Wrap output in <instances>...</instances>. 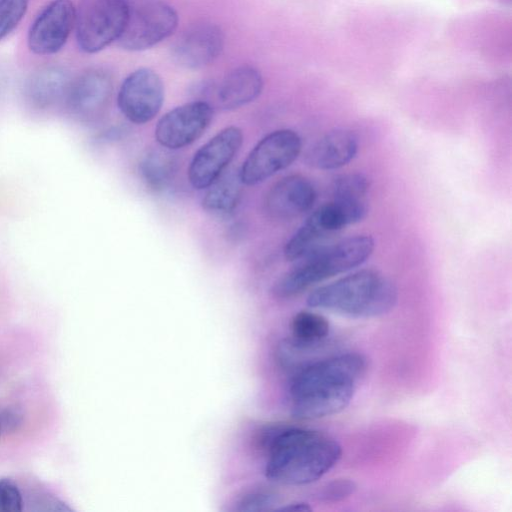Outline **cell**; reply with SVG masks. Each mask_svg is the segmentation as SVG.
Masks as SVG:
<instances>
[{
	"label": "cell",
	"mask_w": 512,
	"mask_h": 512,
	"mask_svg": "<svg viewBox=\"0 0 512 512\" xmlns=\"http://www.w3.org/2000/svg\"><path fill=\"white\" fill-rule=\"evenodd\" d=\"M239 171L222 174L207 189L202 200L203 208L216 216H228L236 209L242 192Z\"/></svg>",
	"instance_id": "obj_19"
},
{
	"label": "cell",
	"mask_w": 512,
	"mask_h": 512,
	"mask_svg": "<svg viewBox=\"0 0 512 512\" xmlns=\"http://www.w3.org/2000/svg\"><path fill=\"white\" fill-rule=\"evenodd\" d=\"M69 73L61 67H45L31 75L26 84V97L38 109H49L66 102L71 85Z\"/></svg>",
	"instance_id": "obj_17"
},
{
	"label": "cell",
	"mask_w": 512,
	"mask_h": 512,
	"mask_svg": "<svg viewBox=\"0 0 512 512\" xmlns=\"http://www.w3.org/2000/svg\"><path fill=\"white\" fill-rule=\"evenodd\" d=\"M357 151V136L347 129H335L310 146L305 154V162L316 169H336L349 163Z\"/></svg>",
	"instance_id": "obj_15"
},
{
	"label": "cell",
	"mask_w": 512,
	"mask_h": 512,
	"mask_svg": "<svg viewBox=\"0 0 512 512\" xmlns=\"http://www.w3.org/2000/svg\"><path fill=\"white\" fill-rule=\"evenodd\" d=\"M264 432V445L269 452L266 477L282 485L313 483L329 472L342 455L339 443L320 431L276 426Z\"/></svg>",
	"instance_id": "obj_2"
},
{
	"label": "cell",
	"mask_w": 512,
	"mask_h": 512,
	"mask_svg": "<svg viewBox=\"0 0 512 512\" xmlns=\"http://www.w3.org/2000/svg\"><path fill=\"white\" fill-rule=\"evenodd\" d=\"M243 143V132L236 126H229L203 144L194 154L189 168L188 179L193 188H208L218 179Z\"/></svg>",
	"instance_id": "obj_9"
},
{
	"label": "cell",
	"mask_w": 512,
	"mask_h": 512,
	"mask_svg": "<svg viewBox=\"0 0 512 512\" xmlns=\"http://www.w3.org/2000/svg\"><path fill=\"white\" fill-rule=\"evenodd\" d=\"M112 92L111 75L103 69H90L72 80L66 104L78 119L92 121L105 112Z\"/></svg>",
	"instance_id": "obj_12"
},
{
	"label": "cell",
	"mask_w": 512,
	"mask_h": 512,
	"mask_svg": "<svg viewBox=\"0 0 512 512\" xmlns=\"http://www.w3.org/2000/svg\"><path fill=\"white\" fill-rule=\"evenodd\" d=\"M368 235L346 238L335 244L318 247L301 257L274 285L273 293L281 298L297 295L314 284L349 271L364 263L374 250Z\"/></svg>",
	"instance_id": "obj_4"
},
{
	"label": "cell",
	"mask_w": 512,
	"mask_h": 512,
	"mask_svg": "<svg viewBox=\"0 0 512 512\" xmlns=\"http://www.w3.org/2000/svg\"><path fill=\"white\" fill-rule=\"evenodd\" d=\"M164 84L152 69L139 68L122 82L117 104L123 116L134 124L153 120L164 102Z\"/></svg>",
	"instance_id": "obj_8"
},
{
	"label": "cell",
	"mask_w": 512,
	"mask_h": 512,
	"mask_svg": "<svg viewBox=\"0 0 512 512\" xmlns=\"http://www.w3.org/2000/svg\"><path fill=\"white\" fill-rule=\"evenodd\" d=\"M76 8L71 0H52L36 16L27 35L29 50L39 56L60 51L75 28Z\"/></svg>",
	"instance_id": "obj_10"
},
{
	"label": "cell",
	"mask_w": 512,
	"mask_h": 512,
	"mask_svg": "<svg viewBox=\"0 0 512 512\" xmlns=\"http://www.w3.org/2000/svg\"><path fill=\"white\" fill-rule=\"evenodd\" d=\"M262 89L261 73L252 66H240L221 80L216 88V101L222 109H238L257 99Z\"/></svg>",
	"instance_id": "obj_16"
},
{
	"label": "cell",
	"mask_w": 512,
	"mask_h": 512,
	"mask_svg": "<svg viewBox=\"0 0 512 512\" xmlns=\"http://www.w3.org/2000/svg\"><path fill=\"white\" fill-rule=\"evenodd\" d=\"M213 118L211 105L195 100L164 114L156 124L155 139L161 147L176 150L190 145L208 128Z\"/></svg>",
	"instance_id": "obj_11"
},
{
	"label": "cell",
	"mask_w": 512,
	"mask_h": 512,
	"mask_svg": "<svg viewBox=\"0 0 512 512\" xmlns=\"http://www.w3.org/2000/svg\"><path fill=\"white\" fill-rule=\"evenodd\" d=\"M129 10V0H81L75 19L79 49L93 54L118 41Z\"/></svg>",
	"instance_id": "obj_5"
},
{
	"label": "cell",
	"mask_w": 512,
	"mask_h": 512,
	"mask_svg": "<svg viewBox=\"0 0 512 512\" xmlns=\"http://www.w3.org/2000/svg\"><path fill=\"white\" fill-rule=\"evenodd\" d=\"M23 500L17 485L10 479L0 480V512H19Z\"/></svg>",
	"instance_id": "obj_24"
},
{
	"label": "cell",
	"mask_w": 512,
	"mask_h": 512,
	"mask_svg": "<svg viewBox=\"0 0 512 512\" xmlns=\"http://www.w3.org/2000/svg\"><path fill=\"white\" fill-rule=\"evenodd\" d=\"M289 347L295 350H311L320 347L330 333V323L323 315L312 311L296 313L290 323Z\"/></svg>",
	"instance_id": "obj_18"
},
{
	"label": "cell",
	"mask_w": 512,
	"mask_h": 512,
	"mask_svg": "<svg viewBox=\"0 0 512 512\" xmlns=\"http://www.w3.org/2000/svg\"><path fill=\"white\" fill-rule=\"evenodd\" d=\"M224 36L211 23L195 24L179 35L172 46L174 61L184 68L197 69L213 62L221 53Z\"/></svg>",
	"instance_id": "obj_13"
},
{
	"label": "cell",
	"mask_w": 512,
	"mask_h": 512,
	"mask_svg": "<svg viewBox=\"0 0 512 512\" xmlns=\"http://www.w3.org/2000/svg\"><path fill=\"white\" fill-rule=\"evenodd\" d=\"M316 201L312 183L301 175H290L276 182L265 198L267 214L278 220H288L309 211Z\"/></svg>",
	"instance_id": "obj_14"
},
{
	"label": "cell",
	"mask_w": 512,
	"mask_h": 512,
	"mask_svg": "<svg viewBox=\"0 0 512 512\" xmlns=\"http://www.w3.org/2000/svg\"><path fill=\"white\" fill-rule=\"evenodd\" d=\"M276 502L275 495L259 491L246 495L239 503L240 511H262L270 509Z\"/></svg>",
	"instance_id": "obj_25"
},
{
	"label": "cell",
	"mask_w": 512,
	"mask_h": 512,
	"mask_svg": "<svg viewBox=\"0 0 512 512\" xmlns=\"http://www.w3.org/2000/svg\"><path fill=\"white\" fill-rule=\"evenodd\" d=\"M28 5L29 0H0V41L18 26Z\"/></svg>",
	"instance_id": "obj_22"
},
{
	"label": "cell",
	"mask_w": 512,
	"mask_h": 512,
	"mask_svg": "<svg viewBox=\"0 0 512 512\" xmlns=\"http://www.w3.org/2000/svg\"><path fill=\"white\" fill-rule=\"evenodd\" d=\"M170 151L164 147L149 150L140 162V175L154 191L164 190L175 175L177 163Z\"/></svg>",
	"instance_id": "obj_20"
},
{
	"label": "cell",
	"mask_w": 512,
	"mask_h": 512,
	"mask_svg": "<svg viewBox=\"0 0 512 512\" xmlns=\"http://www.w3.org/2000/svg\"><path fill=\"white\" fill-rule=\"evenodd\" d=\"M177 25V12L163 1L130 3L127 22L118 43L129 51L146 50L171 36Z\"/></svg>",
	"instance_id": "obj_6"
},
{
	"label": "cell",
	"mask_w": 512,
	"mask_h": 512,
	"mask_svg": "<svg viewBox=\"0 0 512 512\" xmlns=\"http://www.w3.org/2000/svg\"><path fill=\"white\" fill-rule=\"evenodd\" d=\"M397 289L375 270H360L312 291L307 304L351 318L388 313L397 302Z\"/></svg>",
	"instance_id": "obj_3"
},
{
	"label": "cell",
	"mask_w": 512,
	"mask_h": 512,
	"mask_svg": "<svg viewBox=\"0 0 512 512\" xmlns=\"http://www.w3.org/2000/svg\"><path fill=\"white\" fill-rule=\"evenodd\" d=\"M282 509L289 510V511H301V512L312 510V508L307 503H304V502L291 503V504L283 507Z\"/></svg>",
	"instance_id": "obj_26"
},
{
	"label": "cell",
	"mask_w": 512,
	"mask_h": 512,
	"mask_svg": "<svg viewBox=\"0 0 512 512\" xmlns=\"http://www.w3.org/2000/svg\"><path fill=\"white\" fill-rule=\"evenodd\" d=\"M300 136L293 130H276L249 152L239 170L244 185H256L291 165L301 152Z\"/></svg>",
	"instance_id": "obj_7"
},
{
	"label": "cell",
	"mask_w": 512,
	"mask_h": 512,
	"mask_svg": "<svg viewBox=\"0 0 512 512\" xmlns=\"http://www.w3.org/2000/svg\"><path fill=\"white\" fill-rule=\"evenodd\" d=\"M366 370V358L356 352L341 353L304 365L289 385L292 415L311 420L344 410Z\"/></svg>",
	"instance_id": "obj_1"
},
{
	"label": "cell",
	"mask_w": 512,
	"mask_h": 512,
	"mask_svg": "<svg viewBox=\"0 0 512 512\" xmlns=\"http://www.w3.org/2000/svg\"><path fill=\"white\" fill-rule=\"evenodd\" d=\"M356 488V483L353 480L337 478L324 484L318 496L321 500L326 502H336L351 496Z\"/></svg>",
	"instance_id": "obj_23"
},
{
	"label": "cell",
	"mask_w": 512,
	"mask_h": 512,
	"mask_svg": "<svg viewBox=\"0 0 512 512\" xmlns=\"http://www.w3.org/2000/svg\"><path fill=\"white\" fill-rule=\"evenodd\" d=\"M369 182L361 173H348L337 177L332 185L333 199L363 200L368 191Z\"/></svg>",
	"instance_id": "obj_21"
}]
</instances>
